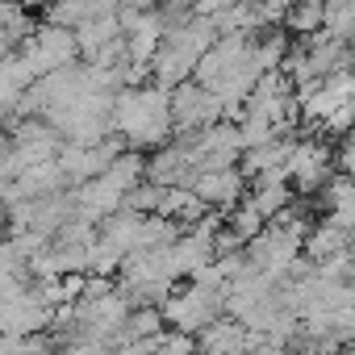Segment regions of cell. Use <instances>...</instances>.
Here are the masks:
<instances>
[{
	"label": "cell",
	"mask_w": 355,
	"mask_h": 355,
	"mask_svg": "<svg viewBox=\"0 0 355 355\" xmlns=\"http://www.w3.org/2000/svg\"><path fill=\"white\" fill-rule=\"evenodd\" d=\"M347 251H355V226H343V222H334V218H322V222L305 234V255H309L313 263H326V259L347 255Z\"/></svg>",
	"instance_id": "9"
},
{
	"label": "cell",
	"mask_w": 355,
	"mask_h": 355,
	"mask_svg": "<svg viewBox=\"0 0 355 355\" xmlns=\"http://www.w3.org/2000/svg\"><path fill=\"white\" fill-rule=\"evenodd\" d=\"M326 30L343 42H355V0H326Z\"/></svg>",
	"instance_id": "13"
},
{
	"label": "cell",
	"mask_w": 355,
	"mask_h": 355,
	"mask_svg": "<svg viewBox=\"0 0 355 355\" xmlns=\"http://www.w3.org/2000/svg\"><path fill=\"white\" fill-rule=\"evenodd\" d=\"M21 59L34 71V80H42L55 67H67V63L84 59L80 55V34L71 26H59V21H38V30L21 42Z\"/></svg>",
	"instance_id": "3"
},
{
	"label": "cell",
	"mask_w": 355,
	"mask_h": 355,
	"mask_svg": "<svg viewBox=\"0 0 355 355\" xmlns=\"http://www.w3.org/2000/svg\"><path fill=\"white\" fill-rule=\"evenodd\" d=\"M334 171H338V163H334V146H330L326 138H309V134H301L297 146H293V155H288L293 189L313 193V189H322V184L330 180Z\"/></svg>",
	"instance_id": "5"
},
{
	"label": "cell",
	"mask_w": 355,
	"mask_h": 355,
	"mask_svg": "<svg viewBox=\"0 0 355 355\" xmlns=\"http://www.w3.org/2000/svg\"><path fill=\"white\" fill-rule=\"evenodd\" d=\"M226 222H230V226H234V230H239V234H243L247 243H251V239H255V234H259V230L268 226V218H263V214L255 209V201H251V197H243V201H239V205H234V209L226 214Z\"/></svg>",
	"instance_id": "14"
},
{
	"label": "cell",
	"mask_w": 355,
	"mask_h": 355,
	"mask_svg": "<svg viewBox=\"0 0 355 355\" xmlns=\"http://www.w3.org/2000/svg\"><path fill=\"white\" fill-rule=\"evenodd\" d=\"M171 117H175V130H205L226 117V105L209 84H201L193 76L171 88Z\"/></svg>",
	"instance_id": "4"
},
{
	"label": "cell",
	"mask_w": 355,
	"mask_h": 355,
	"mask_svg": "<svg viewBox=\"0 0 355 355\" xmlns=\"http://www.w3.org/2000/svg\"><path fill=\"white\" fill-rule=\"evenodd\" d=\"M113 130L125 134L134 150H155L175 138V117H171V88L159 84H138L121 88L113 101Z\"/></svg>",
	"instance_id": "1"
},
{
	"label": "cell",
	"mask_w": 355,
	"mask_h": 355,
	"mask_svg": "<svg viewBox=\"0 0 355 355\" xmlns=\"http://www.w3.org/2000/svg\"><path fill=\"white\" fill-rule=\"evenodd\" d=\"M0 26H5V55L21 51V42L38 30L34 21V9L21 5V0H5V13H0Z\"/></svg>",
	"instance_id": "11"
},
{
	"label": "cell",
	"mask_w": 355,
	"mask_h": 355,
	"mask_svg": "<svg viewBox=\"0 0 355 355\" xmlns=\"http://www.w3.org/2000/svg\"><path fill=\"white\" fill-rule=\"evenodd\" d=\"M146 180H155V184H163V189H171V184H189V189H193L197 163L184 155L180 142H163V146H155L150 159H146Z\"/></svg>",
	"instance_id": "7"
},
{
	"label": "cell",
	"mask_w": 355,
	"mask_h": 355,
	"mask_svg": "<svg viewBox=\"0 0 355 355\" xmlns=\"http://www.w3.org/2000/svg\"><path fill=\"white\" fill-rule=\"evenodd\" d=\"M76 34H80V55L92 63L101 55V46H109L113 38L125 34V26H121V13H101V17H88L84 26H76Z\"/></svg>",
	"instance_id": "10"
},
{
	"label": "cell",
	"mask_w": 355,
	"mask_h": 355,
	"mask_svg": "<svg viewBox=\"0 0 355 355\" xmlns=\"http://www.w3.org/2000/svg\"><path fill=\"white\" fill-rule=\"evenodd\" d=\"M21 5H30V9H51L55 0H21Z\"/></svg>",
	"instance_id": "15"
},
{
	"label": "cell",
	"mask_w": 355,
	"mask_h": 355,
	"mask_svg": "<svg viewBox=\"0 0 355 355\" xmlns=\"http://www.w3.org/2000/svg\"><path fill=\"white\" fill-rule=\"evenodd\" d=\"M76 193V218H88V222H105L109 214H117L125 205V193L109 180V175H96V180H84L71 189Z\"/></svg>",
	"instance_id": "8"
},
{
	"label": "cell",
	"mask_w": 355,
	"mask_h": 355,
	"mask_svg": "<svg viewBox=\"0 0 355 355\" xmlns=\"http://www.w3.org/2000/svg\"><path fill=\"white\" fill-rule=\"evenodd\" d=\"M297 38H309L318 30H326V0H293V13L284 21Z\"/></svg>",
	"instance_id": "12"
},
{
	"label": "cell",
	"mask_w": 355,
	"mask_h": 355,
	"mask_svg": "<svg viewBox=\"0 0 355 355\" xmlns=\"http://www.w3.org/2000/svg\"><path fill=\"white\" fill-rule=\"evenodd\" d=\"M193 189L201 193V201H205L209 209L230 214V209L247 197V171H243L239 163H234V167H205V171H197Z\"/></svg>",
	"instance_id": "6"
},
{
	"label": "cell",
	"mask_w": 355,
	"mask_h": 355,
	"mask_svg": "<svg viewBox=\"0 0 355 355\" xmlns=\"http://www.w3.org/2000/svg\"><path fill=\"white\" fill-rule=\"evenodd\" d=\"M226 301H230V288L189 280V288H175V293L163 301V318H167V326H180V330L201 334L209 322L226 318Z\"/></svg>",
	"instance_id": "2"
}]
</instances>
